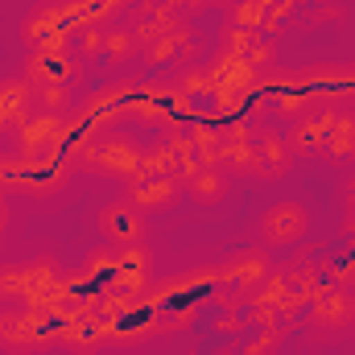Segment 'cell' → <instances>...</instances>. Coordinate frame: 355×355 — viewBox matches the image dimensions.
<instances>
[{
    "instance_id": "30",
    "label": "cell",
    "mask_w": 355,
    "mask_h": 355,
    "mask_svg": "<svg viewBox=\"0 0 355 355\" xmlns=\"http://www.w3.org/2000/svg\"><path fill=\"white\" fill-rule=\"evenodd\" d=\"M4 223H8V211H4V198H0V232H4Z\"/></svg>"
},
{
    "instance_id": "31",
    "label": "cell",
    "mask_w": 355,
    "mask_h": 355,
    "mask_svg": "<svg viewBox=\"0 0 355 355\" xmlns=\"http://www.w3.org/2000/svg\"><path fill=\"white\" fill-rule=\"evenodd\" d=\"M202 4H223V8H232L236 0H202Z\"/></svg>"
},
{
    "instance_id": "4",
    "label": "cell",
    "mask_w": 355,
    "mask_h": 355,
    "mask_svg": "<svg viewBox=\"0 0 355 355\" xmlns=\"http://www.w3.org/2000/svg\"><path fill=\"white\" fill-rule=\"evenodd\" d=\"M58 343V331L42 327V310H0V352L37 355Z\"/></svg>"
},
{
    "instance_id": "3",
    "label": "cell",
    "mask_w": 355,
    "mask_h": 355,
    "mask_svg": "<svg viewBox=\"0 0 355 355\" xmlns=\"http://www.w3.org/2000/svg\"><path fill=\"white\" fill-rule=\"evenodd\" d=\"M257 232H261V244H265L268 252L293 248L310 232V207L297 202V198H277V202H268L265 211H261Z\"/></svg>"
},
{
    "instance_id": "34",
    "label": "cell",
    "mask_w": 355,
    "mask_h": 355,
    "mask_svg": "<svg viewBox=\"0 0 355 355\" xmlns=\"http://www.w3.org/2000/svg\"><path fill=\"white\" fill-rule=\"evenodd\" d=\"M227 355H232V352H227Z\"/></svg>"
},
{
    "instance_id": "10",
    "label": "cell",
    "mask_w": 355,
    "mask_h": 355,
    "mask_svg": "<svg viewBox=\"0 0 355 355\" xmlns=\"http://www.w3.org/2000/svg\"><path fill=\"white\" fill-rule=\"evenodd\" d=\"M21 75H25L33 87H46V83H79V79H83V62H79L71 50H58V54L33 50V54L25 58Z\"/></svg>"
},
{
    "instance_id": "21",
    "label": "cell",
    "mask_w": 355,
    "mask_h": 355,
    "mask_svg": "<svg viewBox=\"0 0 355 355\" xmlns=\"http://www.w3.org/2000/svg\"><path fill=\"white\" fill-rule=\"evenodd\" d=\"M103 42H107V25H75L71 33V54L87 67V62H103Z\"/></svg>"
},
{
    "instance_id": "13",
    "label": "cell",
    "mask_w": 355,
    "mask_h": 355,
    "mask_svg": "<svg viewBox=\"0 0 355 355\" xmlns=\"http://www.w3.org/2000/svg\"><path fill=\"white\" fill-rule=\"evenodd\" d=\"M182 186H186V194H190L198 207H207V211H215V207H223V202L232 198V174H227L223 166H194V170L182 174Z\"/></svg>"
},
{
    "instance_id": "6",
    "label": "cell",
    "mask_w": 355,
    "mask_h": 355,
    "mask_svg": "<svg viewBox=\"0 0 355 355\" xmlns=\"http://www.w3.org/2000/svg\"><path fill=\"white\" fill-rule=\"evenodd\" d=\"M272 272V252L265 244H248V248H236L219 261V285H232V293L248 297L252 289H261Z\"/></svg>"
},
{
    "instance_id": "33",
    "label": "cell",
    "mask_w": 355,
    "mask_h": 355,
    "mask_svg": "<svg viewBox=\"0 0 355 355\" xmlns=\"http://www.w3.org/2000/svg\"><path fill=\"white\" fill-rule=\"evenodd\" d=\"M318 4H335V0H318Z\"/></svg>"
},
{
    "instance_id": "5",
    "label": "cell",
    "mask_w": 355,
    "mask_h": 355,
    "mask_svg": "<svg viewBox=\"0 0 355 355\" xmlns=\"http://www.w3.org/2000/svg\"><path fill=\"white\" fill-rule=\"evenodd\" d=\"M95 227L116 248H124V244H149V215L137 202H128V198H107L95 211Z\"/></svg>"
},
{
    "instance_id": "16",
    "label": "cell",
    "mask_w": 355,
    "mask_h": 355,
    "mask_svg": "<svg viewBox=\"0 0 355 355\" xmlns=\"http://www.w3.org/2000/svg\"><path fill=\"white\" fill-rule=\"evenodd\" d=\"M132 83L128 79H120V83H107V87H99L91 95L87 103L79 107V116H75V124L79 128H103V120H107V112L116 116V112H124V99L132 95Z\"/></svg>"
},
{
    "instance_id": "9",
    "label": "cell",
    "mask_w": 355,
    "mask_h": 355,
    "mask_svg": "<svg viewBox=\"0 0 355 355\" xmlns=\"http://www.w3.org/2000/svg\"><path fill=\"white\" fill-rule=\"evenodd\" d=\"M186 194V186H182V174H137L128 182V202H137L145 215H162V211H170L178 198Z\"/></svg>"
},
{
    "instance_id": "8",
    "label": "cell",
    "mask_w": 355,
    "mask_h": 355,
    "mask_svg": "<svg viewBox=\"0 0 355 355\" xmlns=\"http://www.w3.org/2000/svg\"><path fill=\"white\" fill-rule=\"evenodd\" d=\"M223 170L236 178H252V182H268L265 178V166H261V153H257V128L252 124H232L223 128Z\"/></svg>"
},
{
    "instance_id": "7",
    "label": "cell",
    "mask_w": 355,
    "mask_h": 355,
    "mask_svg": "<svg viewBox=\"0 0 355 355\" xmlns=\"http://www.w3.org/2000/svg\"><path fill=\"white\" fill-rule=\"evenodd\" d=\"M71 137V116H50V112H33L21 128H17V149L21 157H46L58 153V145Z\"/></svg>"
},
{
    "instance_id": "27",
    "label": "cell",
    "mask_w": 355,
    "mask_h": 355,
    "mask_svg": "<svg viewBox=\"0 0 355 355\" xmlns=\"http://www.w3.org/2000/svg\"><path fill=\"white\" fill-rule=\"evenodd\" d=\"M272 107H277V116H285V120H297V116H306V112H314V91H277V99H272Z\"/></svg>"
},
{
    "instance_id": "14",
    "label": "cell",
    "mask_w": 355,
    "mask_h": 355,
    "mask_svg": "<svg viewBox=\"0 0 355 355\" xmlns=\"http://www.w3.org/2000/svg\"><path fill=\"white\" fill-rule=\"evenodd\" d=\"M29 116H33V83L25 75L0 79V137L17 132Z\"/></svg>"
},
{
    "instance_id": "29",
    "label": "cell",
    "mask_w": 355,
    "mask_h": 355,
    "mask_svg": "<svg viewBox=\"0 0 355 355\" xmlns=\"http://www.w3.org/2000/svg\"><path fill=\"white\" fill-rule=\"evenodd\" d=\"M347 232H352V240H355V194H352V202H347Z\"/></svg>"
},
{
    "instance_id": "11",
    "label": "cell",
    "mask_w": 355,
    "mask_h": 355,
    "mask_svg": "<svg viewBox=\"0 0 355 355\" xmlns=\"http://www.w3.org/2000/svg\"><path fill=\"white\" fill-rule=\"evenodd\" d=\"M194 54H198V33H194V25H190V21H182L178 29L162 33L157 42L141 46V58H145V67H149V71L174 67L178 58H194Z\"/></svg>"
},
{
    "instance_id": "22",
    "label": "cell",
    "mask_w": 355,
    "mask_h": 355,
    "mask_svg": "<svg viewBox=\"0 0 355 355\" xmlns=\"http://www.w3.org/2000/svg\"><path fill=\"white\" fill-rule=\"evenodd\" d=\"M33 112L71 116V112H75V83H46V87H33Z\"/></svg>"
},
{
    "instance_id": "15",
    "label": "cell",
    "mask_w": 355,
    "mask_h": 355,
    "mask_svg": "<svg viewBox=\"0 0 355 355\" xmlns=\"http://www.w3.org/2000/svg\"><path fill=\"white\" fill-rule=\"evenodd\" d=\"M149 281H153L149 244H124V248H116V272H112V285H116V289L141 293Z\"/></svg>"
},
{
    "instance_id": "28",
    "label": "cell",
    "mask_w": 355,
    "mask_h": 355,
    "mask_svg": "<svg viewBox=\"0 0 355 355\" xmlns=\"http://www.w3.org/2000/svg\"><path fill=\"white\" fill-rule=\"evenodd\" d=\"M343 12H347V8L335 0V4H322V8H314V17H306V25H310V29H318V25H331V21H339Z\"/></svg>"
},
{
    "instance_id": "26",
    "label": "cell",
    "mask_w": 355,
    "mask_h": 355,
    "mask_svg": "<svg viewBox=\"0 0 355 355\" xmlns=\"http://www.w3.org/2000/svg\"><path fill=\"white\" fill-rule=\"evenodd\" d=\"M289 339V322H268V327H261L252 339H244L240 347H236V355H277V347Z\"/></svg>"
},
{
    "instance_id": "19",
    "label": "cell",
    "mask_w": 355,
    "mask_h": 355,
    "mask_svg": "<svg viewBox=\"0 0 355 355\" xmlns=\"http://www.w3.org/2000/svg\"><path fill=\"white\" fill-rule=\"evenodd\" d=\"M132 33H137V42L141 46H149V42H157L162 33H170L182 25V17H178L170 4H157V8H132Z\"/></svg>"
},
{
    "instance_id": "1",
    "label": "cell",
    "mask_w": 355,
    "mask_h": 355,
    "mask_svg": "<svg viewBox=\"0 0 355 355\" xmlns=\"http://www.w3.org/2000/svg\"><path fill=\"white\" fill-rule=\"evenodd\" d=\"M355 331V293L352 285H327L322 293H314L310 314H306V339L314 343H331Z\"/></svg>"
},
{
    "instance_id": "23",
    "label": "cell",
    "mask_w": 355,
    "mask_h": 355,
    "mask_svg": "<svg viewBox=\"0 0 355 355\" xmlns=\"http://www.w3.org/2000/svg\"><path fill=\"white\" fill-rule=\"evenodd\" d=\"M178 95H186V99H198V95H215L219 91V71L215 67H186L182 75H178Z\"/></svg>"
},
{
    "instance_id": "24",
    "label": "cell",
    "mask_w": 355,
    "mask_h": 355,
    "mask_svg": "<svg viewBox=\"0 0 355 355\" xmlns=\"http://www.w3.org/2000/svg\"><path fill=\"white\" fill-rule=\"evenodd\" d=\"M223 25H232V29H248V33H261L268 25V4L265 0H236L232 8H227V21Z\"/></svg>"
},
{
    "instance_id": "12",
    "label": "cell",
    "mask_w": 355,
    "mask_h": 355,
    "mask_svg": "<svg viewBox=\"0 0 355 355\" xmlns=\"http://www.w3.org/2000/svg\"><path fill=\"white\" fill-rule=\"evenodd\" d=\"M331 124H335V107H318V112L297 116V120L289 124V132H285V141H289L293 157H314V153H322Z\"/></svg>"
},
{
    "instance_id": "18",
    "label": "cell",
    "mask_w": 355,
    "mask_h": 355,
    "mask_svg": "<svg viewBox=\"0 0 355 355\" xmlns=\"http://www.w3.org/2000/svg\"><path fill=\"white\" fill-rule=\"evenodd\" d=\"M141 58V42L132 33V25H107V42H103V67L107 71H128Z\"/></svg>"
},
{
    "instance_id": "20",
    "label": "cell",
    "mask_w": 355,
    "mask_h": 355,
    "mask_svg": "<svg viewBox=\"0 0 355 355\" xmlns=\"http://www.w3.org/2000/svg\"><path fill=\"white\" fill-rule=\"evenodd\" d=\"M322 157H327L331 166L355 162V112H335V124H331V132H327Z\"/></svg>"
},
{
    "instance_id": "32",
    "label": "cell",
    "mask_w": 355,
    "mask_h": 355,
    "mask_svg": "<svg viewBox=\"0 0 355 355\" xmlns=\"http://www.w3.org/2000/svg\"><path fill=\"white\" fill-rule=\"evenodd\" d=\"M352 46H355V21H352Z\"/></svg>"
},
{
    "instance_id": "2",
    "label": "cell",
    "mask_w": 355,
    "mask_h": 355,
    "mask_svg": "<svg viewBox=\"0 0 355 355\" xmlns=\"http://www.w3.org/2000/svg\"><path fill=\"white\" fill-rule=\"evenodd\" d=\"M71 33H75V21H71L67 0H42V4H33L29 17H25V25H21V42L29 46V54L33 50H50V54L71 50Z\"/></svg>"
},
{
    "instance_id": "17",
    "label": "cell",
    "mask_w": 355,
    "mask_h": 355,
    "mask_svg": "<svg viewBox=\"0 0 355 355\" xmlns=\"http://www.w3.org/2000/svg\"><path fill=\"white\" fill-rule=\"evenodd\" d=\"M257 153H261V166H265V178H285L293 170V149L289 141L277 132V128H257Z\"/></svg>"
},
{
    "instance_id": "25",
    "label": "cell",
    "mask_w": 355,
    "mask_h": 355,
    "mask_svg": "<svg viewBox=\"0 0 355 355\" xmlns=\"http://www.w3.org/2000/svg\"><path fill=\"white\" fill-rule=\"evenodd\" d=\"M190 149H194L198 166H223V132H219V128L198 124V128L190 132Z\"/></svg>"
}]
</instances>
